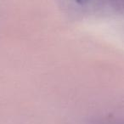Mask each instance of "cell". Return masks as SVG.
<instances>
[{
  "label": "cell",
  "mask_w": 124,
  "mask_h": 124,
  "mask_svg": "<svg viewBox=\"0 0 124 124\" xmlns=\"http://www.w3.org/2000/svg\"><path fill=\"white\" fill-rule=\"evenodd\" d=\"M78 2H84V1H86V0H78Z\"/></svg>",
  "instance_id": "1"
}]
</instances>
